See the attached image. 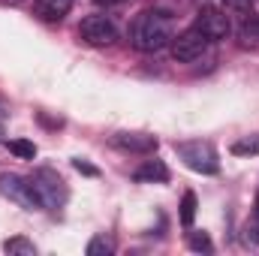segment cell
<instances>
[{"mask_svg":"<svg viewBox=\"0 0 259 256\" xmlns=\"http://www.w3.org/2000/svg\"><path fill=\"white\" fill-rule=\"evenodd\" d=\"M187 244H190V250H199V253H211L214 250V244H211V238L205 232H190L187 235Z\"/></svg>","mask_w":259,"mask_h":256,"instance_id":"e0dca14e","label":"cell"},{"mask_svg":"<svg viewBox=\"0 0 259 256\" xmlns=\"http://www.w3.org/2000/svg\"><path fill=\"white\" fill-rule=\"evenodd\" d=\"M72 166H75V169H78L81 175H91V178H97V175H100V172H97V169H94L91 163H84V160H72Z\"/></svg>","mask_w":259,"mask_h":256,"instance_id":"d6986e66","label":"cell"},{"mask_svg":"<svg viewBox=\"0 0 259 256\" xmlns=\"http://www.w3.org/2000/svg\"><path fill=\"white\" fill-rule=\"evenodd\" d=\"M78 36H81V42L103 49V46H112V42L118 39V24L112 21V15H106V12H94V15H84V18H81V24H78Z\"/></svg>","mask_w":259,"mask_h":256,"instance_id":"277c9868","label":"cell"},{"mask_svg":"<svg viewBox=\"0 0 259 256\" xmlns=\"http://www.w3.org/2000/svg\"><path fill=\"white\" fill-rule=\"evenodd\" d=\"M226 6H232V9H250V0H226Z\"/></svg>","mask_w":259,"mask_h":256,"instance_id":"ffe728a7","label":"cell"},{"mask_svg":"<svg viewBox=\"0 0 259 256\" xmlns=\"http://www.w3.org/2000/svg\"><path fill=\"white\" fill-rule=\"evenodd\" d=\"M6 148H9L15 157H21V160H33V157H36V145H33L30 139H12V142H6Z\"/></svg>","mask_w":259,"mask_h":256,"instance_id":"9a60e30c","label":"cell"},{"mask_svg":"<svg viewBox=\"0 0 259 256\" xmlns=\"http://www.w3.org/2000/svg\"><path fill=\"white\" fill-rule=\"evenodd\" d=\"M235 157H256L259 154V133L256 136H244V139H238V142H232V148H229Z\"/></svg>","mask_w":259,"mask_h":256,"instance_id":"7c38bea8","label":"cell"},{"mask_svg":"<svg viewBox=\"0 0 259 256\" xmlns=\"http://www.w3.org/2000/svg\"><path fill=\"white\" fill-rule=\"evenodd\" d=\"M196 220V193L187 190L184 196H181V226L184 229H190Z\"/></svg>","mask_w":259,"mask_h":256,"instance_id":"5bb4252c","label":"cell"},{"mask_svg":"<svg viewBox=\"0 0 259 256\" xmlns=\"http://www.w3.org/2000/svg\"><path fill=\"white\" fill-rule=\"evenodd\" d=\"M6 115H9V109H6V103H3V100H0V124H3V121H6Z\"/></svg>","mask_w":259,"mask_h":256,"instance_id":"44dd1931","label":"cell"},{"mask_svg":"<svg viewBox=\"0 0 259 256\" xmlns=\"http://www.w3.org/2000/svg\"><path fill=\"white\" fill-rule=\"evenodd\" d=\"M30 184H33V190L39 196V202H42V211H61L66 205V199H69V190H66V181L55 172V169H36L33 175H30Z\"/></svg>","mask_w":259,"mask_h":256,"instance_id":"3957f363","label":"cell"},{"mask_svg":"<svg viewBox=\"0 0 259 256\" xmlns=\"http://www.w3.org/2000/svg\"><path fill=\"white\" fill-rule=\"evenodd\" d=\"M69 9H72V0H36L33 3V12L42 21H64Z\"/></svg>","mask_w":259,"mask_h":256,"instance_id":"30bf717a","label":"cell"},{"mask_svg":"<svg viewBox=\"0 0 259 256\" xmlns=\"http://www.w3.org/2000/svg\"><path fill=\"white\" fill-rule=\"evenodd\" d=\"M3 250H6L9 256H36L33 241H27V238H21V235H15V238L3 241Z\"/></svg>","mask_w":259,"mask_h":256,"instance_id":"8fae6325","label":"cell"},{"mask_svg":"<svg viewBox=\"0 0 259 256\" xmlns=\"http://www.w3.org/2000/svg\"><path fill=\"white\" fill-rule=\"evenodd\" d=\"M172 36H175V24H172V15L163 9H145L130 24V42L136 52H145V55L166 49Z\"/></svg>","mask_w":259,"mask_h":256,"instance_id":"6da1fadb","label":"cell"},{"mask_svg":"<svg viewBox=\"0 0 259 256\" xmlns=\"http://www.w3.org/2000/svg\"><path fill=\"white\" fill-rule=\"evenodd\" d=\"M175 154L181 157V163L187 169H193L199 175H217L220 172V157H217V148L211 142H202V139L175 142Z\"/></svg>","mask_w":259,"mask_h":256,"instance_id":"7a4b0ae2","label":"cell"},{"mask_svg":"<svg viewBox=\"0 0 259 256\" xmlns=\"http://www.w3.org/2000/svg\"><path fill=\"white\" fill-rule=\"evenodd\" d=\"M196 27L214 42V39H226L229 33H232V24H229V15L223 12V9H214V6H205V9H199V15H196Z\"/></svg>","mask_w":259,"mask_h":256,"instance_id":"52a82bcc","label":"cell"},{"mask_svg":"<svg viewBox=\"0 0 259 256\" xmlns=\"http://www.w3.org/2000/svg\"><path fill=\"white\" fill-rule=\"evenodd\" d=\"M84 253H88V256H112V253H115V241H112V238H106V235H94V238L88 241Z\"/></svg>","mask_w":259,"mask_h":256,"instance_id":"4fadbf2b","label":"cell"},{"mask_svg":"<svg viewBox=\"0 0 259 256\" xmlns=\"http://www.w3.org/2000/svg\"><path fill=\"white\" fill-rule=\"evenodd\" d=\"M133 178L142 181V184H166V181H169V166H166L163 160H145V163L133 172Z\"/></svg>","mask_w":259,"mask_h":256,"instance_id":"9c48e42d","label":"cell"},{"mask_svg":"<svg viewBox=\"0 0 259 256\" xmlns=\"http://www.w3.org/2000/svg\"><path fill=\"white\" fill-rule=\"evenodd\" d=\"M0 193H3L9 202H15L18 208H24V211H42L39 196H36V190H33L30 178H24V175L3 172V175H0Z\"/></svg>","mask_w":259,"mask_h":256,"instance_id":"5b68a950","label":"cell"},{"mask_svg":"<svg viewBox=\"0 0 259 256\" xmlns=\"http://www.w3.org/2000/svg\"><path fill=\"white\" fill-rule=\"evenodd\" d=\"M208 36L199 30V27H187V30H181L178 36H172V58L175 61H181V64H193V61H199L202 55H205V49H208Z\"/></svg>","mask_w":259,"mask_h":256,"instance_id":"8992f818","label":"cell"},{"mask_svg":"<svg viewBox=\"0 0 259 256\" xmlns=\"http://www.w3.org/2000/svg\"><path fill=\"white\" fill-rule=\"evenodd\" d=\"M157 136H151V133H115L112 136V148H118V151H127V154H154L157 151Z\"/></svg>","mask_w":259,"mask_h":256,"instance_id":"ba28073f","label":"cell"},{"mask_svg":"<svg viewBox=\"0 0 259 256\" xmlns=\"http://www.w3.org/2000/svg\"><path fill=\"white\" fill-rule=\"evenodd\" d=\"M244 241L250 247H259V193H256V202H253V217H250V223L244 229Z\"/></svg>","mask_w":259,"mask_h":256,"instance_id":"2e32d148","label":"cell"},{"mask_svg":"<svg viewBox=\"0 0 259 256\" xmlns=\"http://www.w3.org/2000/svg\"><path fill=\"white\" fill-rule=\"evenodd\" d=\"M241 33H244L247 39H259V15H247V18H244Z\"/></svg>","mask_w":259,"mask_h":256,"instance_id":"ac0fdd59","label":"cell"}]
</instances>
